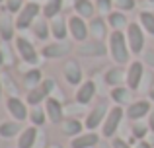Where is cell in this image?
I'll return each instance as SVG.
<instances>
[{
    "label": "cell",
    "instance_id": "obj_1",
    "mask_svg": "<svg viewBox=\"0 0 154 148\" xmlns=\"http://www.w3.org/2000/svg\"><path fill=\"white\" fill-rule=\"evenodd\" d=\"M107 49H109V55H111V59L117 62V65H127L129 61H131V49H129V43H127V35L123 33V31L115 29L109 33L107 37Z\"/></svg>",
    "mask_w": 154,
    "mask_h": 148
},
{
    "label": "cell",
    "instance_id": "obj_2",
    "mask_svg": "<svg viewBox=\"0 0 154 148\" xmlns=\"http://www.w3.org/2000/svg\"><path fill=\"white\" fill-rule=\"evenodd\" d=\"M41 12H43V6L39 2H35V0L26 2L23 8L16 14V20H14L16 22V29H27V27H31Z\"/></svg>",
    "mask_w": 154,
    "mask_h": 148
},
{
    "label": "cell",
    "instance_id": "obj_3",
    "mask_svg": "<svg viewBox=\"0 0 154 148\" xmlns=\"http://www.w3.org/2000/svg\"><path fill=\"white\" fill-rule=\"evenodd\" d=\"M55 90V80L53 78H45L39 86H35L33 90H29L26 94V103L31 107L39 105L41 101H47L51 98V92Z\"/></svg>",
    "mask_w": 154,
    "mask_h": 148
},
{
    "label": "cell",
    "instance_id": "obj_4",
    "mask_svg": "<svg viewBox=\"0 0 154 148\" xmlns=\"http://www.w3.org/2000/svg\"><path fill=\"white\" fill-rule=\"evenodd\" d=\"M127 43L133 55H140L146 43V31L140 27L139 22H131L127 26Z\"/></svg>",
    "mask_w": 154,
    "mask_h": 148
},
{
    "label": "cell",
    "instance_id": "obj_5",
    "mask_svg": "<svg viewBox=\"0 0 154 148\" xmlns=\"http://www.w3.org/2000/svg\"><path fill=\"white\" fill-rule=\"evenodd\" d=\"M123 117H125V111H123L121 105H115V107L109 109L107 117H105V121L102 125V134L105 138H113V137H115V133H117V129H119Z\"/></svg>",
    "mask_w": 154,
    "mask_h": 148
},
{
    "label": "cell",
    "instance_id": "obj_6",
    "mask_svg": "<svg viewBox=\"0 0 154 148\" xmlns=\"http://www.w3.org/2000/svg\"><path fill=\"white\" fill-rule=\"evenodd\" d=\"M16 51H18V55H20V59H22L26 65H29V66H35L39 62V53H37V49L33 47V43L29 41V39H26V37H16Z\"/></svg>",
    "mask_w": 154,
    "mask_h": 148
},
{
    "label": "cell",
    "instance_id": "obj_7",
    "mask_svg": "<svg viewBox=\"0 0 154 148\" xmlns=\"http://www.w3.org/2000/svg\"><path fill=\"white\" fill-rule=\"evenodd\" d=\"M70 53H72V45L68 41H53L43 45L41 49V57L45 59H64Z\"/></svg>",
    "mask_w": 154,
    "mask_h": 148
},
{
    "label": "cell",
    "instance_id": "obj_8",
    "mask_svg": "<svg viewBox=\"0 0 154 148\" xmlns=\"http://www.w3.org/2000/svg\"><path fill=\"white\" fill-rule=\"evenodd\" d=\"M68 33L72 35L74 41L84 43L88 39V35H90V27L84 22V18H80V16H70V18H68Z\"/></svg>",
    "mask_w": 154,
    "mask_h": 148
},
{
    "label": "cell",
    "instance_id": "obj_9",
    "mask_svg": "<svg viewBox=\"0 0 154 148\" xmlns=\"http://www.w3.org/2000/svg\"><path fill=\"white\" fill-rule=\"evenodd\" d=\"M144 65L140 61H133L127 68V88L131 92L139 90L140 84H143V78H144Z\"/></svg>",
    "mask_w": 154,
    "mask_h": 148
},
{
    "label": "cell",
    "instance_id": "obj_10",
    "mask_svg": "<svg viewBox=\"0 0 154 148\" xmlns=\"http://www.w3.org/2000/svg\"><path fill=\"white\" fill-rule=\"evenodd\" d=\"M150 111H152L150 99H137V101H133L131 105H127L125 115H127L129 121H140L143 117L150 115Z\"/></svg>",
    "mask_w": 154,
    "mask_h": 148
},
{
    "label": "cell",
    "instance_id": "obj_11",
    "mask_svg": "<svg viewBox=\"0 0 154 148\" xmlns=\"http://www.w3.org/2000/svg\"><path fill=\"white\" fill-rule=\"evenodd\" d=\"M6 109H8V113L12 115V119H16V121H20V123H23L26 119H29L27 103L22 101L20 98H16V95H12V98L6 99Z\"/></svg>",
    "mask_w": 154,
    "mask_h": 148
},
{
    "label": "cell",
    "instance_id": "obj_12",
    "mask_svg": "<svg viewBox=\"0 0 154 148\" xmlns=\"http://www.w3.org/2000/svg\"><path fill=\"white\" fill-rule=\"evenodd\" d=\"M107 113H109L107 105H105V103H98V105H96L94 109L88 113L86 121H84V127H86L88 131H96L98 127L103 125V121H105V117H107Z\"/></svg>",
    "mask_w": 154,
    "mask_h": 148
},
{
    "label": "cell",
    "instance_id": "obj_13",
    "mask_svg": "<svg viewBox=\"0 0 154 148\" xmlns=\"http://www.w3.org/2000/svg\"><path fill=\"white\" fill-rule=\"evenodd\" d=\"M45 113H47L49 123H53V125H60L64 121V109L60 105V101L55 98H49L45 101Z\"/></svg>",
    "mask_w": 154,
    "mask_h": 148
},
{
    "label": "cell",
    "instance_id": "obj_14",
    "mask_svg": "<svg viewBox=\"0 0 154 148\" xmlns=\"http://www.w3.org/2000/svg\"><path fill=\"white\" fill-rule=\"evenodd\" d=\"M51 26V35L55 37V41H66L68 35V20L63 14H59L57 18H53L49 22Z\"/></svg>",
    "mask_w": 154,
    "mask_h": 148
},
{
    "label": "cell",
    "instance_id": "obj_15",
    "mask_svg": "<svg viewBox=\"0 0 154 148\" xmlns=\"http://www.w3.org/2000/svg\"><path fill=\"white\" fill-rule=\"evenodd\" d=\"M96 95V82L94 80H84L76 90V101L80 105H88Z\"/></svg>",
    "mask_w": 154,
    "mask_h": 148
},
{
    "label": "cell",
    "instance_id": "obj_16",
    "mask_svg": "<svg viewBox=\"0 0 154 148\" xmlns=\"http://www.w3.org/2000/svg\"><path fill=\"white\" fill-rule=\"evenodd\" d=\"M64 78L70 86H80L84 82V76H82V68L76 61H66L64 62Z\"/></svg>",
    "mask_w": 154,
    "mask_h": 148
},
{
    "label": "cell",
    "instance_id": "obj_17",
    "mask_svg": "<svg viewBox=\"0 0 154 148\" xmlns=\"http://www.w3.org/2000/svg\"><path fill=\"white\" fill-rule=\"evenodd\" d=\"M100 142V134L96 131H88L70 140V148H94Z\"/></svg>",
    "mask_w": 154,
    "mask_h": 148
},
{
    "label": "cell",
    "instance_id": "obj_18",
    "mask_svg": "<svg viewBox=\"0 0 154 148\" xmlns=\"http://www.w3.org/2000/svg\"><path fill=\"white\" fill-rule=\"evenodd\" d=\"M78 53L84 55V57H103V55L109 53V49L102 41H90V43H82L78 47Z\"/></svg>",
    "mask_w": 154,
    "mask_h": 148
},
{
    "label": "cell",
    "instance_id": "obj_19",
    "mask_svg": "<svg viewBox=\"0 0 154 148\" xmlns=\"http://www.w3.org/2000/svg\"><path fill=\"white\" fill-rule=\"evenodd\" d=\"M23 131L22 123L16 121V119H10V121H2L0 123V138H14L20 137V133Z\"/></svg>",
    "mask_w": 154,
    "mask_h": 148
},
{
    "label": "cell",
    "instance_id": "obj_20",
    "mask_svg": "<svg viewBox=\"0 0 154 148\" xmlns=\"http://www.w3.org/2000/svg\"><path fill=\"white\" fill-rule=\"evenodd\" d=\"M35 140H37V127H26L18 137V148H33Z\"/></svg>",
    "mask_w": 154,
    "mask_h": 148
},
{
    "label": "cell",
    "instance_id": "obj_21",
    "mask_svg": "<svg viewBox=\"0 0 154 148\" xmlns=\"http://www.w3.org/2000/svg\"><path fill=\"white\" fill-rule=\"evenodd\" d=\"M88 27H90V35L94 37V41H102V39L109 37L107 31H105V20L100 18V16L92 18L90 23H88Z\"/></svg>",
    "mask_w": 154,
    "mask_h": 148
},
{
    "label": "cell",
    "instance_id": "obj_22",
    "mask_svg": "<svg viewBox=\"0 0 154 148\" xmlns=\"http://www.w3.org/2000/svg\"><path fill=\"white\" fill-rule=\"evenodd\" d=\"M105 82L109 84L111 88L123 86V82H127V72H125L121 66H113L105 72Z\"/></svg>",
    "mask_w": 154,
    "mask_h": 148
},
{
    "label": "cell",
    "instance_id": "obj_23",
    "mask_svg": "<svg viewBox=\"0 0 154 148\" xmlns=\"http://www.w3.org/2000/svg\"><path fill=\"white\" fill-rule=\"evenodd\" d=\"M72 6H74L76 16H80V18H84V20H92L94 18L96 6L92 4V0H74Z\"/></svg>",
    "mask_w": 154,
    "mask_h": 148
},
{
    "label": "cell",
    "instance_id": "obj_24",
    "mask_svg": "<svg viewBox=\"0 0 154 148\" xmlns=\"http://www.w3.org/2000/svg\"><path fill=\"white\" fill-rule=\"evenodd\" d=\"M14 29H16V22H12L10 14H4L0 18V39L2 41H12L14 39Z\"/></svg>",
    "mask_w": 154,
    "mask_h": 148
},
{
    "label": "cell",
    "instance_id": "obj_25",
    "mask_svg": "<svg viewBox=\"0 0 154 148\" xmlns=\"http://www.w3.org/2000/svg\"><path fill=\"white\" fill-rule=\"evenodd\" d=\"M111 99L115 101V105H131V90L127 86H117L111 88Z\"/></svg>",
    "mask_w": 154,
    "mask_h": 148
},
{
    "label": "cell",
    "instance_id": "obj_26",
    "mask_svg": "<svg viewBox=\"0 0 154 148\" xmlns=\"http://www.w3.org/2000/svg\"><path fill=\"white\" fill-rule=\"evenodd\" d=\"M43 80H45V78H43L41 70L33 66V68H29L26 74H23V86H26V90L29 92V90H33L35 86H39V84H41Z\"/></svg>",
    "mask_w": 154,
    "mask_h": 148
},
{
    "label": "cell",
    "instance_id": "obj_27",
    "mask_svg": "<svg viewBox=\"0 0 154 148\" xmlns=\"http://www.w3.org/2000/svg\"><path fill=\"white\" fill-rule=\"evenodd\" d=\"M82 129H84V123H80L78 119H64L63 121V133L70 138L82 134Z\"/></svg>",
    "mask_w": 154,
    "mask_h": 148
},
{
    "label": "cell",
    "instance_id": "obj_28",
    "mask_svg": "<svg viewBox=\"0 0 154 148\" xmlns=\"http://www.w3.org/2000/svg\"><path fill=\"white\" fill-rule=\"evenodd\" d=\"M107 23L111 26V29L115 31V29H125V27L129 26L127 23V16L123 14V12H119V10H113L111 14H107Z\"/></svg>",
    "mask_w": 154,
    "mask_h": 148
},
{
    "label": "cell",
    "instance_id": "obj_29",
    "mask_svg": "<svg viewBox=\"0 0 154 148\" xmlns=\"http://www.w3.org/2000/svg\"><path fill=\"white\" fill-rule=\"evenodd\" d=\"M60 10H63V0H47L43 4V16H45V20L57 18L60 14Z\"/></svg>",
    "mask_w": 154,
    "mask_h": 148
},
{
    "label": "cell",
    "instance_id": "obj_30",
    "mask_svg": "<svg viewBox=\"0 0 154 148\" xmlns=\"http://www.w3.org/2000/svg\"><path fill=\"white\" fill-rule=\"evenodd\" d=\"M139 23L148 35H154V12L150 10H143L139 14Z\"/></svg>",
    "mask_w": 154,
    "mask_h": 148
},
{
    "label": "cell",
    "instance_id": "obj_31",
    "mask_svg": "<svg viewBox=\"0 0 154 148\" xmlns=\"http://www.w3.org/2000/svg\"><path fill=\"white\" fill-rule=\"evenodd\" d=\"M31 27H33V33L37 35V39H41V41H45L51 33V26L47 23V20H35Z\"/></svg>",
    "mask_w": 154,
    "mask_h": 148
},
{
    "label": "cell",
    "instance_id": "obj_32",
    "mask_svg": "<svg viewBox=\"0 0 154 148\" xmlns=\"http://www.w3.org/2000/svg\"><path fill=\"white\" fill-rule=\"evenodd\" d=\"M29 121L33 123L35 127L45 125V123H47V113H45V107H39V105L31 107V111H29Z\"/></svg>",
    "mask_w": 154,
    "mask_h": 148
},
{
    "label": "cell",
    "instance_id": "obj_33",
    "mask_svg": "<svg viewBox=\"0 0 154 148\" xmlns=\"http://www.w3.org/2000/svg\"><path fill=\"white\" fill-rule=\"evenodd\" d=\"M148 131H150V127L148 125H144V123H133V127H131V133H133V137L137 138V140H144L146 138V134H148Z\"/></svg>",
    "mask_w": 154,
    "mask_h": 148
},
{
    "label": "cell",
    "instance_id": "obj_34",
    "mask_svg": "<svg viewBox=\"0 0 154 148\" xmlns=\"http://www.w3.org/2000/svg\"><path fill=\"white\" fill-rule=\"evenodd\" d=\"M113 6H115L113 0H96V10H98L100 14H111Z\"/></svg>",
    "mask_w": 154,
    "mask_h": 148
},
{
    "label": "cell",
    "instance_id": "obj_35",
    "mask_svg": "<svg viewBox=\"0 0 154 148\" xmlns=\"http://www.w3.org/2000/svg\"><path fill=\"white\" fill-rule=\"evenodd\" d=\"M113 4H115V8L119 12H129V10H133V8L137 6L135 0H113Z\"/></svg>",
    "mask_w": 154,
    "mask_h": 148
},
{
    "label": "cell",
    "instance_id": "obj_36",
    "mask_svg": "<svg viewBox=\"0 0 154 148\" xmlns=\"http://www.w3.org/2000/svg\"><path fill=\"white\" fill-rule=\"evenodd\" d=\"M23 8V0H6V12L8 14H18Z\"/></svg>",
    "mask_w": 154,
    "mask_h": 148
},
{
    "label": "cell",
    "instance_id": "obj_37",
    "mask_svg": "<svg viewBox=\"0 0 154 148\" xmlns=\"http://www.w3.org/2000/svg\"><path fill=\"white\" fill-rule=\"evenodd\" d=\"M111 146L113 148H133L127 140H125V138H113V140H111Z\"/></svg>",
    "mask_w": 154,
    "mask_h": 148
},
{
    "label": "cell",
    "instance_id": "obj_38",
    "mask_svg": "<svg viewBox=\"0 0 154 148\" xmlns=\"http://www.w3.org/2000/svg\"><path fill=\"white\" fill-rule=\"evenodd\" d=\"M144 61L154 68V51H144Z\"/></svg>",
    "mask_w": 154,
    "mask_h": 148
},
{
    "label": "cell",
    "instance_id": "obj_39",
    "mask_svg": "<svg viewBox=\"0 0 154 148\" xmlns=\"http://www.w3.org/2000/svg\"><path fill=\"white\" fill-rule=\"evenodd\" d=\"M135 148H152V144L144 138V140H137V144H135Z\"/></svg>",
    "mask_w": 154,
    "mask_h": 148
},
{
    "label": "cell",
    "instance_id": "obj_40",
    "mask_svg": "<svg viewBox=\"0 0 154 148\" xmlns=\"http://www.w3.org/2000/svg\"><path fill=\"white\" fill-rule=\"evenodd\" d=\"M146 125L150 127V133H154V107H152L150 115H148V123H146Z\"/></svg>",
    "mask_w": 154,
    "mask_h": 148
},
{
    "label": "cell",
    "instance_id": "obj_41",
    "mask_svg": "<svg viewBox=\"0 0 154 148\" xmlns=\"http://www.w3.org/2000/svg\"><path fill=\"white\" fill-rule=\"evenodd\" d=\"M4 61H6V59H4V53H2V51H0V68H2V66H4Z\"/></svg>",
    "mask_w": 154,
    "mask_h": 148
},
{
    "label": "cell",
    "instance_id": "obj_42",
    "mask_svg": "<svg viewBox=\"0 0 154 148\" xmlns=\"http://www.w3.org/2000/svg\"><path fill=\"white\" fill-rule=\"evenodd\" d=\"M148 99H150V101H154V88H152L150 92H148Z\"/></svg>",
    "mask_w": 154,
    "mask_h": 148
},
{
    "label": "cell",
    "instance_id": "obj_43",
    "mask_svg": "<svg viewBox=\"0 0 154 148\" xmlns=\"http://www.w3.org/2000/svg\"><path fill=\"white\" fill-rule=\"evenodd\" d=\"M148 142H150V144H152V148H154V133L150 134V138H148Z\"/></svg>",
    "mask_w": 154,
    "mask_h": 148
},
{
    "label": "cell",
    "instance_id": "obj_44",
    "mask_svg": "<svg viewBox=\"0 0 154 148\" xmlns=\"http://www.w3.org/2000/svg\"><path fill=\"white\" fill-rule=\"evenodd\" d=\"M49 148H63V146H60V144H51Z\"/></svg>",
    "mask_w": 154,
    "mask_h": 148
},
{
    "label": "cell",
    "instance_id": "obj_45",
    "mask_svg": "<svg viewBox=\"0 0 154 148\" xmlns=\"http://www.w3.org/2000/svg\"><path fill=\"white\" fill-rule=\"evenodd\" d=\"M0 99H2V82H0Z\"/></svg>",
    "mask_w": 154,
    "mask_h": 148
},
{
    "label": "cell",
    "instance_id": "obj_46",
    "mask_svg": "<svg viewBox=\"0 0 154 148\" xmlns=\"http://www.w3.org/2000/svg\"><path fill=\"white\" fill-rule=\"evenodd\" d=\"M2 2H6V0H0V4H2Z\"/></svg>",
    "mask_w": 154,
    "mask_h": 148
},
{
    "label": "cell",
    "instance_id": "obj_47",
    "mask_svg": "<svg viewBox=\"0 0 154 148\" xmlns=\"http://www.w3.org/2000/svg\"><path fill=\"white\" fill-rule=\"evenodd\" d=\"M150 2H154V0H150Z\"/></svg>",
    "mask_w": 154,
    "mask_h": 148
},
{
    "label": "cell",
    "instance_id": "obj_48",
    "mask_svg": "<svg viewBox=\"0 0 154 148\" xmlns=\"http://www.w3.org/2000/svg\"><path fill=\"white\" fill-rule=\"evenodd\" d=\"M35 2H37V0H35Z\"/></svg>",
    "mask_w": 154,
    "mask_h": 148
}]
</instances>
